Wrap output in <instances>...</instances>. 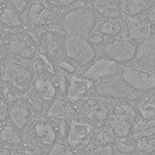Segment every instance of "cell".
Instances as JSON below:
<instances>
[{
	"label": "cell",
	"instance_id": "6da1fadb",
	"mask_svg": "<svg viewBox=\"0 0 155 155\" xmlns=\"http://www.w3.org/2000/svg\"><path fill=\"white\" fill-rule=\"evenodd\" d=\"M98 16L90 2H79L63 12L60 19V30L64 35L87 37L94 29Z\"/></svg>",
	"mask_w": 155,
	"mask_h": 155
},
{
	"label": "cell",
	"instance_id": "44dd1931",
	"mask_svg": "<svg viewBox=\"0 0 155 155\" xmlns=\"http://www.w3.org/2000/svg\"><path fill=\"white\" fill-rule=\"evenodd\" d=\"M90 4L98 16L120 17L124 16L121 0H90Z\"/></svg>",
	"mask_w": 155,
	"mask_h": 155
},
{
	"label": "cell",
	"instance_id": "d590c367",
	"mask_svg": "<svg viewBox=\"0 0 155 155\" xmlns=\"http://www.w3.org/2000/svg\"><path fill=\"white\" fill-rule=\"evenodd\" d=\"M7 2V0H0V7L5 5Z\"/></svg>",
	"mask_w": 155,
	"mask_h": 155
},
{
	"label": "cell",
	"instance_id": "30bf717a",
	"mask_svg": "<svg viewBox=\"0 0 155 155\" xmlns=\"http://www.w3.org/2000/svg\"><path fill=\"white\" fill-rule=\"evenodd\" d=\"M121 65L108 57L99 54L84 68L81 74L95 84H99L119 76Z\"/></svg>",
	"mask_w": 155,
	"mask_h": 155
},
{
	"label": "cell",
	"instance_id": "f546056e",
	"mask_svg": "<svg viewBox=\"0 0 155 155\" xmlns=\"http://www.w3.org/2000/svg\"><path fill=\"white\" fill-rule=\"evenodd\" d=\"M56 67L58 70L64 71V72H65L68 74H75V73H80L78 71V70H80V69L72 61H71L70 60L67 59L64 57L57 62Z\"/></svg>",
	"mask_w": 155,
	"mask_h": 155
},
{
	"label": "cell",
	"instance_id": "8d00e7d4",
	"mask_svg": "<svg viewBox=\"0 0 155 155\" xmlns=\"http://www.w3.org/2000/svg\"><path fill=\"white\" fill-rule=\"evenodd\" d=\"M2 82V64L0 63V84Z\"/></svg>",
	"mask_w": 155,
	"mask_h": 155
},
{
	"label": "cell",
	"instance_id": "4dcf8cb0",
	"mask_svg": "<svg viewBox=\"0 0 155 155\" xmlns=\"http://www.w3.org/2000/svg\"><path fill=\"white\" fill-rule=\"evenodd\" d=\"M9 56V48L5 32L0 29V63L2 62Z\"/></svg>",
	"mask_w": 155,
	"mask_h": 155
},
{
	"label": "cell",
	"instance_id": "f1b7e54d",
	"mask_svg": "<svg viewBox=\"0 0 155 155\" xmlns=\"http://www.w3.org/2000/svg\"><path fill=\"white\" fill-rule=\"evenodd\" d=\"M115 153H131L137 150V141L132 137L118 138L113 143Z\"/></svg>",
	"mask_w": 155,
	"mask_h": 155
},
{
	"label": "cell",
	"instance_id": "8fae6325",
	"mask_svg": "<svg viewBox=\"0 0 155 155\" xmlns=\"http://www.w3.org/2000/svg\"><path fill=\"white\" fill-rule=\"evenodd\" d=\"M95 93L113 100H137L140 92L131 88L120 76L95 84Z\"/></svg>",
	"mask_w": 155,
	"mask_h": 155
},
{
	"label": "cell",
	"instance_id": "83f0119b",
	"mask_svg": "<svg viewBox=\"0 0 155 155\" xmlns=\"http://www.w3.org/2000/svg\"><path fill=\"white\" fill-rule=\"evenodd\" d=\"M154 0H127L124 15L135 16L143 14L153 5Z\"/></svg>",
	"mask_w": 155,
	"mask_h": 155
},
{
	"label": "cell",
	"instance_id": "8992f818",
	"mask_svg": "<svg viewBox=\"0 0 155 155\" xmlns=\"http://www.w3.org/2000/svg\"><path fill=\"white\" fill-rule=\"evenodd\" d=\"M64 56L72 61L78 68L84 69L98 54L97 49L90 44L86 37L64 35Z\"/></svg>",
	"mask_w": 155,
	"mask_h": 155
},
{
	"label": "cell",
	"instance_id": "9c48e42d",
	"mask_svg": "<svg viewBox=\"0 0 155 155\" xmlns=\"http://www.w3.org/2000/svg\"><path fill=\"white\" fill-rule=\"evenodd\" d=\"M4 32L9 55L31 61L37 52V43L30 32L27 30Z\"/></svg>",
	"mask_w": 155,
	"mask_h": 155
},
{
	"label": "cell",
	"instance_id": "ac0fdd59",
	"mask_svg": "<svg viewBox=\"0 0 155 155\" xmlns=\"http://www.w3.org/2000/svg\"><path fill=\"white\" fill-rule=\"evenodd\" d=\"M34 116L23 99L9 104L8 120L21 133L28 127Z\"/></svg>",
	"mask_w": 155,
	"mask_h": 155
},
{
	"label": "cell",
	"instance_id": "e575fe53",
	"mask_svg": "<svg viewBox=\"0 0 155 155\" xmlns=\"http://www.w3.org/2000/svg\"><path fill=\"white\" fill-rule=\"evenodd\" d=\"M145 16L153 27H155V6H151L148 9Z\"/></svg>",
	"mask_w": 155,
	"mask_h": 155
},
{
	"label": "cell",
	"instance_id": "ba28073f",
	"mask_svg": "<svg viewBox=\"0 0 155 155\" xmlns=\"http://www.w3.org/2000/svg\"><path fill=\"white\" fill-rule=\"evenodd\" d=\"M138 44L128 37L120 36L106 39L104 44L97 49V52L120 64H125L135 59Z\"/></svg>",
	"mask_w": 155,
	"mask_h": 155
},
{
	"label": "cell",
	"instance_id": "1f68e13d",
	"mask_svg": "<svg viewBox=\"0 0 155 155\" xmlns=\"http://www.w3.org/2000/svg\"><path fill=\"white\" fill-rule=\"evenodd\" d=\"M30 1L31 0H7V2L23 16Z\"/></svg>",
	"mask_w": 155,
	"mask_h": 155
},
{
	"label": "cell",
	"instance_id": "cb8c5ba5",
	"mask_svg": "<svg viewBox=\"0 0 155 155\" xmlns=\"http://www.w3.org/2000/svg\"><path fill=\"white\" fill-rule=\"evenodd\" d=\"M132 137L137 141V150L142 153L155 152V126H151L140 132L135 134Z\"/></svg>",
	"mask_w": 155,
	"mask_h": 155
},
{
	"label": "cell",
	"instance_id": "3957f363",
	"mask_svg": "<svg viewBox=\"0 0 155 155\" xmlns=\"http://www.w3.org/2000/svg\"><path fill=\"white\" fill-rule=\"evenodd\" d=\"M119 76L138 92L155 89V69L150 64L134 60L122 64Z\"/></svg>",
	"mask_w": 155,
	"mask_h": 155
},
{
	"label": "cell",
	"instance_id": "277c9868",
	"mask_svg": "<svg viewBox=\"0 0 155 155\" xmlns=\"http://www.w3.org/2000/svg\"><path fill=\"white\" fill-rule=\"evenodd\" d=\"M30 62L9 55L2 64V81L9 83L26 93L34 78Z\"/></svg>",
	"mask_w": 155,
	"mask_h": 155
},
{
	"label": "cell",
	"instance_id": "d4e9b609",
	"mask_svg": "<svg viewBox=\"0 0 155 155\" xmlns=\"http://www.w3.org/2000/svg\"><path fill=\"white\" fill-rule=\"evenodd\" d=\"M106 124L110 127L115 137L118 139L130 136L134 123L111 113Z\"/></svg>",
	"mask_w": 155,
	"mask_h": 155
},
{
	"label": "cell",
	"instance_id": "e0dca14e",
	"mask_svg": "<svg viewBox=\"0 0 155 155\" xmlns=\"http://www.w3.org/2000/svg\"><path fill=\"white\" fill-rule=\"evenodd\" d=\"M28 91L49 105L58 95L54 78L47 76H34Z\"/></svg>",
	"mask_w": 155,
	"mask_h": 155
},
{
	"label": "cell",
	"instance_id": "d6a6232c",
	"mask_svg": "<svg viewBox=\"0 0 155 155\" xmlns=\"http://www.w3.org/2000/svg\"><path fill=\"white\" fill-rule=\"evenodd\" d=\"M9 104L0 93V124L8 120Z\"/></svg>",
	"mask_w": 155,
	"mask_h": 155
},
{
	"label": "cell",
	"instance_id": "7a4b0ae2",
	"mask_svg": "<svg viewBox=\"0 0 155 155\" xmlns=\"http://www.w3.org/2000/svg\"><path fill=\"white\" fill-rule=\"evenodd\" d=\"M65 10L48 0H31L23 15L26 29L54 30L61 33L59 23L61 16Z\"/></svg>",
	"mask_w": 155,
	"mask_h": 155
},
{
	"label": "cell",
	"instance_id": "7402d4cb",
	"mask_svg": "<svg viewBox=\"0 0 155 155\" xmlns=\"http://www.w3.org/2000/svg\"><path fill=\"white\" fill-rule=\"evenodd\" d=\"M30 64L34 76L55 78L58 74V68L54 62L41 52L37 51L35 56L31 60Z\"/></svg>",
	"mask_w": 155,
	"mask_h": 155
},
{
	"label": "cell",
	"instance_id": "5bb4252c",
	"mask_svg": "<svg viewBox=\"0 0 155 155\" xmlns=\"http://www.w3.org/2000/svg\"><path fill=\"white\" fill-rule=\"evenodd\" d=\"M64 35L54 30H41L37 41V51L46 54L56 64L64 57Z\"/></svg>",
	"mask_w": 155,
	"mask_h": 155
},
{
	"label": "cell",
	"instance_id": "836d02e7",
	"mask_svg": "<svg viewBox=\"0 0 155 155\" xmlns=\"http://www.w3.org/2000/svg\"><path fill=\"white\" fill-rule=\"evenodd\" d=\"M48 1L64 9H68V8L72 7L81 2L80 0H48Z\"/></svg>",
	"mask_w": 155,
	"mask_h": 155
},
{
	"label": "cell",
	"instance_id": "2e32d148",
	"mask_svg": "<svg viewBox=\"0 0 155 155\" xmlns=\"http://www.w3.org/2000/svg\"><path fill=\"white\" fill-rule=\"evenodd\" d=\"M45 114L46 118L52 122L58 120L70 122L78 117V110L71 104L66 95L58 94L51 103Z\"/></svg>",
	"mask_w": 155,
	"mask_h": 155
},
{
	"label": "cell",
	"instance_id": "5b68a950",
	"mask_svg": "<svg viewBox=\"0 0 155 155\" xmlns=\"http://www.w3.org/2000/svg\"><path fill=\"white\" fill-rule=\"evenodd\" d=\"M37 118L32 119L28 127L21 133L22 136L27 135V143L37 148L51 147L58 140V134L53 122L44 117L43 115L37 116Z\"/></svg>",
	"mask_w": 155,
	"mask_h": 155
},
{
	"label": "cell",
	"instance_id": "4fadbf2b",
	"mask_svg": "<svg viewBox=\"0 0 155 155\" xmlns=\"http://www.w3.org/2000/svg\"><path fill=\"white\" fill-rule=\"evenodd\" d=\"M95 126L78 118L73 119L69 124L67 143L76 153L75 150H83L91 143L93 138Z\"/></svg>",
	"mask_w": 155,
	"mask_h": 155
},
{
	"label": "cell",
	"instance_id": "d6986e66",
	"mask_svg": "<svg viewBox=\"0 0 155 155\" xmlns=\"http://www.w3.org/2000/svg\"><path fill=\"white\" fill-rule=\"evenodd\" d=\"M93 30L100 33L105 38L125 36V22L124 16L120 17H102L98 16Z\"/></svg>",
	"mask_w": 155,
	"mask_h": 155
},
{
	"label": "cell",
	"instance_id": "7c38bea8",
	"mask_svg": "<svg viewBox=\"0 0 155 155\" xmlns=\"http://www.w3.org/2000/svg\"><path fill=\"white\" fill-rule=\"evenodd\" d=\"M69 82L66 97L77 110L95 93V83L82 76L81 73L68 74Z\"/></svg>",
	"mask_w": 155,
	"mask_h": 155
},
{
	"label": "cell",
	"instance_id": "74e56055",
	"mask_svg": "<svg viewBox=\"0 0 155 155\" xmlns=\"http://www.w3.org/2000/svg\"><path fill=\"white\" fill-rule=\"evenodd\" d=\"M80 1L83 2H90V0H80Z\"/></svg>",
	"mask_w": 155,
	"mask_h": 155
},
{
	"label": "cell",
	"instance_id": "603a6c76",
	"mask_svg": "<svg viewBox=\"0 0 155 155\" xmlns=\"http://www.w3.org/2000/svg\"><path fill=\"white\" fill-rule=\"evenodd\" d=\"M0 142L15 147L22 144L24 140L21 132L7 120L0 124Z\"/></svg>",
	"mask_w": 155,
	"mask_h": 155
},
{
	"label": "cell",
	"instance_id": "ffe728a7",
	"mask_svg": "<svg viewBox=\"0 0 155 155\" xmlns=\"http://www.w3.org/2000/svg\"><path fill=\"white\" fill-rule=\"evenodd\" d=\"M0 29L4 31H18L26 29L23 16L8 2L0 7Z\"/></svg>",
	"mask_w": 155,
	"mask_h": 155
},
{
	"label": "cell",
	"instance_id": "484cf974",
	"mask_svg": "<svg viewBox=\"0 0 155 155\" xmlns=\"http://www.w3.org/2000/svg\"><path fill=\"white\" fill-rule=\"evenodd\" d=\"M134 60L152 64L155 63V34L138 44L137 52Z\"/></svg>",
	"mask_w": 155,
	"mask_h": 155
},
{
	"label": "cell",
	"instance_id": "4316f807",
	"mask_svg": "<svg viewBox=\"0 0 155 155\" xmlns=\"http://www.w3.org/2000/svg\"><path fill=\"white\" fill-rule=\"evenodd\" d=\"M137 109L140 116L147 120H155V99L151 96H142L140 95L137 99Z\"/></svg>",
	"mask_w": 155,
	"mask_h": 155
},
{
	"label": "cell",
	"instance_id": "9a60e30c",
	"mask_svg": "<svg viewBox=\"0 0 155 155\" xmlns=\"http://www.w3.org/2000/svg\"><path fill=\"white\" fill-rule=\"evenodd\" d=\"M124 16L125 36L137 43L143 42L153 34V26L143 14L135 16Z\"/></svg>",
	"mask_w": 155,
	"mask_h": 155
},
{
	"label": "cell",
	"instance_id": "52a82bcc",
	"mask_svg": "<svg viewBox=\"0 0 155 155\" xmlns=\"http://www.w3.org/2000/svg\"><path fill=\"white\" fill-rule=\"evenodd\" d=\"M114 100L94 93L78 109V117L95 127L106 124L112 113Z\"/></svg>",
	"mask_w": 155,
	"mask_h": 155
}]
</instances>
